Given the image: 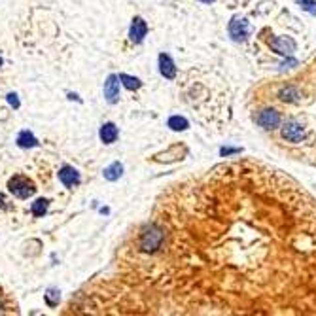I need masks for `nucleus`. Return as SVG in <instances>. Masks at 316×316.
<instances>
[{
    "instance_id": "15",
    "label": "nucleus",
    "mask_w": 316,
    "mask_h": 316,
    "mask_svg": "<svg viewBox=\"0 0 316 316\" xmlns=\"http://www.w3.org/2000/svg\"><path fill=\"white\" fill-rule=\"evenodd\" d=\"M31 210H33V214H35L36 218H42L44 214L48 212V199H38V201H35Z\"/></svg>"
},
{
    "instance_id": "16",
    "label": "nucleus",
    "mask_w": 316,
    "mask_h": 316,
    "mask_svg": "<svg viewBox=\"0 0 316 316\" xmlns=\"http://www.w3.org/2000/svg\"><path fill=\"white\" fill-rule=\"evenodd\" d=\"M120 80H121V82H123V86L127 87V89H131V91H135V89H138V87L142 86L138 78L127 76V74H120Z\"/></svg>"
},
{
    "instance_id": "10",
    "label": "nucleus",
    "mask_w": 316,
    "mask_h": 316,
    "mask_svg": "<svg viewBox=\"0 0 316 316\" xmlns=\"http://www.w3.org/2000/svg\"><path fill=\"white\" fill-rule=\"evenodd\" d=\"M59 178L67 188H74V186L80 184V174L72 167H63L59 172Z\"/></svg>"
},
{
    "instance_id": "18",
    "label": "nucleus",
    "mask_w": 316,
    "mask_h": 316,
    "mask_svg": "<svg viewBox=\"0 0 316 316\" xmlns=\"http://www.w3.org/2000/svg\"><path fill=\"white\" fill-rule=\"evenodd\" d=\"M169 127L174 129V131H184V129H188V121L184 120V118H178V116H174L169 120Z\"/></svg>"
},
{
    "instance_id": "22",
    "label": "nucleus",
    "mask_w": 316,
    "mask_h": 316,
    "mask_svg": "<svg viewBox=\"0 0 316 316\" xmlns=\"http://www.w3.org/2000/svg\"><path fill=\"white\" fill-rule=\"evenodd\" d=\"M0 65H2V59H0Z\"/></svg>"
},
{
    "instance_id": "14",
    "label": "nucleus",
    "mask_w": 316,
    "mask_h": 316,
    "mask_svg": "<svg viewBox=\"0 0 316 316\" xmlns=\"http://www.w3.org/2000/svg\"><path fill=\"white\" fill-rule=\"evenodd\" d=\"M121 171H123V167H121L120 163H112L110 167L104 171V178L106 180H118L121 176Z\"/></svg>"
},
{
    "instance_id": "8",
    "label": "nucleus",
    "mask_w": 316,
    "mask_h": 316,
    "mask_svg": "<svg viewBox=\"0 0 316 316\" xmlns=\"http://www.w3.org/2000/svg\"><path fill=\"white\" fill-rule=\"evenodd\" d=\"M229 35H231V38L237 40V42L244 40V38L248 36V23L244 21V19L235 18L229 23Z\"/></svg>"
},
{
    "instance_id": "3",
    "label": "nucleus",
    "mask_w": 316,
    "mask_h": 316,
    "mask_svg": "<svg viewBox=\"0 0 316 316\" xmlns=\"http://www.w3.org/2000/svg\"><path fill=\"white\" fill-rule=\"evenodd\" d=\"M280 112L274 110V108H267V110H261L257 114L256 121L261 125L263 129H274L280 125Z\"/></svg>"
},
{
    "instance_id": "19",
    "label": "nucleus",
    "mask_w": 316,
    "mask_h": 316,
    "mask_svg": "<svg viewBox=\"0 0 316 316\" xmlns=\"http://www.w3.org/2000/svg\"><path fill=\"white\" fill-rule=\"evenodd\" d=\"M299 4H301V8L305 10V12L316 16V0H299Z\"/></svg>"
},
{
    "instance_id": "21",
    "label": "nucleus",
    "mask_w": 316,
    "mask_h": 316,
    "mask_svg": "<svg viewBox=\"0 0 316 316\" xmlns=\"http://www.w3.org/2000/svg\"><path fill=\"white\" fill-rule=\"evenodd\" d=\"M201 2H205V4H210V2H214V0H201Z\"/></svg>"
},
{
    "instance_id": "6",
    "label": "nucleus",
    "mask_w": 316,
    "mask_h": 316,
    "mask_svg": "<svg viewBox=\"0 0 316 316\" xmlns=\"http://www.w3.org/2000/svg\"><path fill=\"white\" fill-rule=\"evenodd\" d=\"M19 308L16 299L0 286V314H18Z\"/></svg>"
},
{
    "instance_id": "20",
    "label": "nucleus",
    "mask_w": 316,
    "mask_h": 316,
    "mask_svg": "<svg viewBox=\"0 0 316 316\" xmlns=\"http://www.w3.org/2000/svg\"><path fill=\"white\" fill-rule=\"evenodd\" d=\"M8 103L14 106V108H19V101H18V97L16 95L12 93V95H8Z\"/></svg>"
},
{
    "instance_id": "4",
    "label": "nucleus",
    "mask_w": 316,
    "mask_h": 316,
    "mask_svg": "<svg viewBox=\"0 0 316 316\" xmlns=\"http://www.w3.org/2000/svg\"><path fill=\"white\" fill-rule=\"evenodd\" d=\"M282 137L286 138L288 142H301L303 137H305V131H303V125L297 123V121H286L284 127H282Z\"/></svg>"
},
{
    "instance_id": "7",
    "label": "nucleus",
    "mask_w": 316,
    "mask_h": 316,
    "mask_svg": "<svg viewBox=\"0 0 316 316\" xmlns=\"http://www.w3.org/2000/svg\"><path fill=\"white\" fill-rule=\"evenodd\" d=\"M104 97L108 103H118L120 99V76H108L104 84Z\"/></svg>"
},
{
    "instance_id": "1",
    "label": "nucleus",
    "mask_w": 316,
    "mask_h": 316,
    "mask_svg": "<svg viewBox=\"0 0 316 316\" xmlns=\"http://www.w3.org/2000/svg\"><path fill=\"white\" fill-rule=\"evenodd\" d=\"M165 244V229L157 223L148 225L142 233H140V240H138V246L146 254H155L159 248H163Z\"/></svg>"
},
{
    "instance_id": "5",
    "label": "nucleus",
    "mask_w": 316,
    "mask_h": 316,
    "mask_svg": "<svg viewBox=\"0 0 316 316\" xmlns=\"http://www.w3.org/2000/svg\"><path fill=\"white\" fill-rule=\"evenodd\" d=\"M269 46L276 53H280V55H291L295 52V42L291 38H288V36H276V38H273L269 42Z\"/></svg>"
},
{
    "instance_id": "13",
    "label": "nucleus",
    "mask_w": 316,
    "mask_h": 316,
    "mask_svg": "<svg viewBox=\"0 0 316 316\" xmlns=\"http://www.w3.org/2000/svg\"><path fill=\"white\" fill-rule=\"evenodd\" d=\"M18 144L21 146V148H33V146L38 144V140H36L29 131H23V133L18 137Z\"/></svg>"
},
{
    "instance_id": "9",
    "label": "nucleus",
    "mask_w": 316,
    "mask_h": 316,
    "mask_svg": "<svg viewBox=\"0 0 316 316\" xmlns=\"http://www.w3.org/2000/svg\"><path fill=\"white\" fill-rule=\"evenodd\" d=\"M146 33H148V25H146V23L140 18H135L133 25H131V33H129L131 40H133L135 44L142 42V40H144V36H146Z\"/></svg>"
},
{
    "instance_id": "17",
    "label": "nucleus",
    "mask_w": 316,
    "mask_h": 316,
    "mask_svg": "<svg viewBox=\"0 0 316 316\" xmlns=\"http://www.w3.org/2000/svg\"><path fill=\"white\" fill-rule=\"evenodd\" d=\"M278 97L286 103H293V101H297V89L295 87H286L278 93Z\"/></svg>"
},
{
    "instance_id": "11",
    "label": "nucleus",
    "mask_w": 316,
    "mask_h": 316,
    "mask_svg": "<svg viewBox=\"0 0 316 316\" xmlns=\"http://www.w3.org/2000/svg\"><path fill=\"white\" fill-rule=\"evenodd\" d=\"M159 70H161V74L167 78V80H172V78L176 76V67H174L171 57L165 55V53L159 55Z\"/></svg>"
},
{
    "instance_id": "2",
    "label": "nucleus",
    "mask_w": 316,
    "mask_h": 316,
    "mask_svg": "<svg viewBox=\"0 0 316 316\" xmlns=\"http://www.w3.org/2000/svg\"><path fill=\"white\" fill-rule=\"evenodd\" d=\"M8 188L18 199H29L36 191L35 184L29 178H25V176H21V174H18V176H14V178L10 180Z\"/></svg>"
},
{
    "instance_id": "12",
    "label": "nucleus",
    "mask_w": 316,
    "mask_h": 316,
    "mask_svg": "<svg viewBox=\"0 0 316 316\" xmlns=\"http://www.w3.org/2000/svg\"><path fill=\"white\" fill-rule=\"evenodd\" d=\"M101 140L104 144H112L118 140V127L114 123H104L101 127Z\"/></svg>"
}]
</instances>
